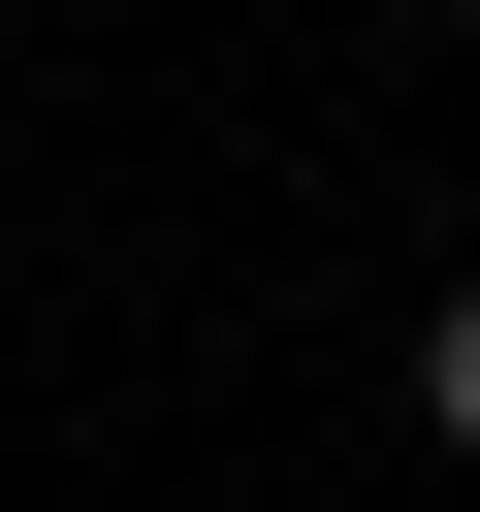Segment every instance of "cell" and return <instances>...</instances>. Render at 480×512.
<instances>
[{"label":"cell","mask_w":480,"mask_h":512,"mask_svg":"<svg viewBox=\"0 0 480 512\" xmlns=\"http://www.w3.org/2000/svg\"><path fill=\"white\" fill-rule=\"evenodd\" d=\"M416 32H480V0H416Z\"/></svg>","instance_id":"2"},{"label":"cell","mask_w":480,"mask_h":512,"mask_svg":"<svg viewBox=\"0 0 480 512\" xmlns=\"http://www.w3.org/2000/svg\"><path fill=\"white\" fill-rule=\"evenodd\" d=\"M416 416H448V448H480V288H448V320H416Z\"/></svg>","instance_id":"1"}]
</instances>
